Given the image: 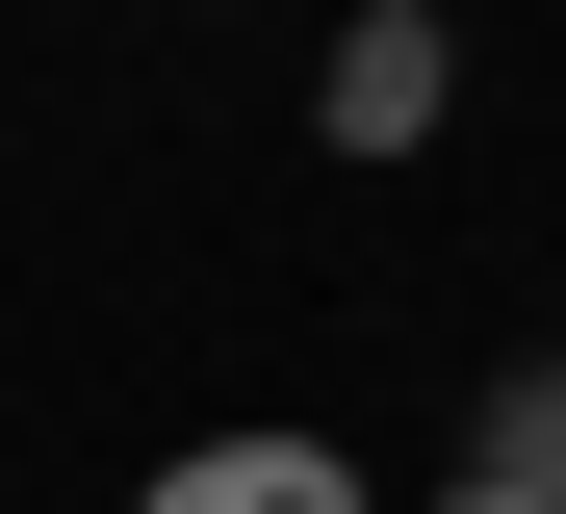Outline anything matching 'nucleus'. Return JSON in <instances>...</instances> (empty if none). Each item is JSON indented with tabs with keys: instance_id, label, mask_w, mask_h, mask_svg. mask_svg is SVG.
<instances>
[{
	"instance_id": "obj_1",
	"label": "nucleus",
	"mask_w": 566,
	"mask_h": 514,
	"mask_svg": "<svg viewBox=\"0 0 566 514\" xmlns=\"http://www.w3.org/2000/svg\"><path fill=\"white\" fill-rule=\"evenodd\" d=\"M129 514H360V463L335 438H207V463H155Z\"/></svg>"
},
{
	"instance_id": "obj_2",
	"label": "nucleus",
	"mask_w": 566,
	"mask_h": 514,
	"mask_svg": "<svg viewBox=\"0 0 566 514\" xmlns=\"http://www.w3.org/2000/svg\"><path fill=\"white\" fill-rule=\"evenodd\" d=\"M438 129V27L412 0H360V52H335V155H412Z\"/></svg>"
},
{
	"instance_id": "obj_3",
	"label": "nucleus",
	"mask_w": 566,
	"mask_h": 514,
	"mask_svg": "<svg viewBox=\"0 0 566 514\" xmlns=\"http://www.w3.org/2000/svg\"><path fill=\"white\" fill-rule=\"evenodd\" d=\"M438 514H566V489H438Z\"/></svg>"
}]
</instances>
